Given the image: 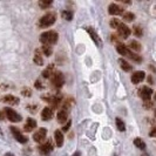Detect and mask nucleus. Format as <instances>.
I'll return each instance as SVG.
<instances>
[{"label":"nucleus","instance_id":"obj_41","mask_svg":"<svg viewBox=\"0 0 156 156\" xmlns=\"http://www.w3.org/2000/svg\"><path fill=\"white\" fill-rule=\"evenodd\" d=\"M154 99H155V101H156V93H155V95H154Z\"/></svg>","mask_w":156,"mask_h":156},{"label":"nucleus","instance_id":"obj_8","mask_svg":"<svg viewBox=\"0 0 156 156\" xmlns=\"http://www.w3.org/2000/svg\"><path fill=\"white\" fill-rule=\"evenodd\" d=\"M40 154L41 155H48V154H51L52 153V150H53V142L51 140L46 141L44 144H41L40 146Z\"/></svg>","mask_w":156,"mask_h":156},{"label":"nucleus","instance_id":"obj_7","mask_svg":"<svg viewBox=\"0 0 156 156\" xmlns=\"http://www.w3.org/2000/svg\"><path fill=\"white\" fill-rule=\"evenodd\" d=\"M117 33H119V37L122 38V39H127L129 35H130V28L125 25V23H120V26L117 27Z\"/></svg>","mask_w":156,"mask_h":156},{"label":"nucleus","instance_id":"obj_3","mask_svg":"<svg viewBox=\"0 0 156 156\" xmlns=\"http://www.w3.org/2000/svg\"><path fill=\"white\" fill-rule=\"evenodd\" d=\"M51 81H52V85L56 88H61L65 83V78H63L62 73L61 72H55L54 74L52 75L51 78Z\"/></svg>","mask_w":156,"mask_h":156},{"label":"nucleus","instance_id":"obj_4","mask_svg":"<svg viewBox=\"0 0 156 156\" xmlns=\"http://www.w3.org/2000/svg\"><path fill=\"white\" fill-rule=\"evenodd\" d=\"M4 112H5V114H6V117H7L11 122H20V121L23 120L21 115H19L16 110L12 109V108L6 107V108L4 109Z\"/></svg>","mask_w":156,"mask_h":156},{"label":"nucleus","instance_id":"obj_13","mask_svg":"<svg viewBox=\"0 0 156 156\" xmlns=\"http://www.w3.org/2000/svg\"><path fill=\"white\" fill-rule=\"evenodd\" d=\"M108 12H109L110 16H119V14H122L123 8L120 7L116 4H110L109 7H108Z\"/></svg>","mask_w":156,"mask_h":156},{"label":"nucleus","instance_id":"obj_36","mask_svg":"<svg viewBox=\"0 0 156 156\" xmlns=\"http://www.w3.org/2000/svg\"><path fill=\"white\" fill-rule=\"evenodd\" d=\"M35 87H37V88H39V89H41V88H42L41 83H40V81H35Z\"/></svg>","mask_w":156,"mask_h":156},{"label":"nucleus","instance_id":"obj_40","mask_svg":"<svg viewBox=\"0 0 156 156\" xmlns=\"http://www.w3.org/2000/svg\"><path fill=\"white\" fill-rule=\"evenodd\" d=\"M141 156H149V155H148V154H147V153H143V154H142V155H141Z\"/></svg>","mask_w":156,"mask_h":156},{"label":"nucleus","instance_id":"obj_19","mask_svg":"<svg viewBox=\"0 0 156 156\" xmlns=\"http://www.w3.org/2000/svg\"><path fill=\"white\" fill-rule=\"evenodd\" d=\"M55 73V70H54V65H49L48 67H47L46 69L42 72V76L44 78H46V79H48V78H52V75Z\"/></svg>","mask_w":156,"mask_h":156},{"label":"nucleus","instance_id":"obj_23","mask_svg":"<svg viewBox=\"0 0 156 156\" xmlns=\"http://www.w3.org/2000/svg\"><path fill=\"white\" fill-rule=\"evenodd\" d=\"M119 63H120L121 68L125 70V72H130L132 70V66L127 62L125 59H119Z\"/></svg>","mask_w":156,"mask_h":156},{"label":"nucleus","instance_id":"obj_15","mask_svg":"<svg viewBox=\"0 0 156 156\" xmlns=\"http://www.w3.org/2000/svg\"><path fill=\"white\" fill-rule=\"evenodd\" d=\"M37 128V121L35 120H33V119H27V121H26V123L23 126V129L28 133V132H32V130H34Z\"/></svg>","mask_w":156,"mask_h":156},{"label":"nucleus","instance_id":"obj_11","mask_svg":"<svg viewBox=\"0 0 156 156\" xmlns=\"http://www.w3.org/2000/svg\"><path fill=\"white\" fill-rule=\"evenodd\" d=\"M151 95H153V89L151 88H149V87L144 86L142 89H141L140 92V96L144 100V101H148L150 100V98H151Z\"/></svg>","mask_w":156,"mask_h":156},{"label":"nucleus","instance_id":"obj_14","mask_svg":"<svg viewBox=\"0 0 156 156\" xmlns=\"http://www.w3.org/2000/svg\"><path fill=\"white\" fill-rule=\"evenodd\" d=\"M44 99L47 102H49L53 108H58L60 106V103H61V100H62L61 96H52V98H44Z\"/></svg>","mask_w":156,"mask_h":156},{"label":"nucleus","instance_id":"obj_31","mask_svg":"<svg viewBox=\"0 0 156 156\" xmlns=\"http://www.w3.org/2000/svg\"><path fill=\"white\" fill-rule=\"evenodd\" d=\"M120 23H121V21H120L119 19H112V20H110V23H109V25H110V27H112V28H115V30H117V27L120 26Z\"/></svg>","mask_w":156,"mask_h":156},{"label":"nucleus","instance_id":"obj_38","mask_svg":"<svg viewBox=\"0 0 156 156\" xmlns=\"http://www.w3.org/2000/svg\"><path fill=\"white\" fill-rule=\"evenodd\" d=\"M72 156H81V153H80V151H75Z\"/></svg>","mask_w":156,"mask_h":156},{"label":"nucleus","instance_id":"obj_20","mask_svg":"<svg viewBox=\"0 0 156 156\" xmlns=\"http://www.w3.org/2000/svg\"><path fill=\"white\" fill-rule=\"evenodd\" d=\"M34 62L37 63L38 66H42V65H44V59H42V55H41V51H40V49H35V53H34Z\"/></svg>","mask_w":156,"mask_h":156},{"label":"nucleus","instance_id":"obj_27","mask_svg":"<svg viewBox=\"0 0 156 156\" xmlns=\"http://www.w3.org/2000/svg\"><path fill=\"white\" fill-rule=\"evenodd\" d=\"M41 52H42V54L46 55V56H49V55H52V47L51 46H47V45H44V46L41 47Z\"/></svg>","mask_w":156,"mask_h":156},{"label":"nucleus","instance_id":"obj_42","mask_svg":"<svg viewBox=\"0 0 156 156\" xmlns=\"http://www.w3.org/2000/svg\"><path fill=\"white\" fill-rule=\"evenodd\" d=\"M155 116H156V112H155Z\"/></svg>","mask_w":156,"mask_h":156},{"label":"nucleus","instance_id":"obj_2","mask_svg":"<svg viewBox=\"0 0 156 156\" xmlns=\"http://www.w3.org/2000/svg\"><path fill=\"white\" fill-rule=\"evenodd\" d=\"M55 20H56V13H54V12L46 13V14L39 20V27L40 28L49 27V26H52V25L55 23Z\"/></svg>","mask_w":156,"mask_h":156},{"label":"nucleus","instance_id":"obj_1","mask_svg":"<svg viewBox=\"0 0 156 156\" xmlns=\"http://www.w3.org/2000/svg\"><path fill=\"white\" fill-rule=\"evenodd\" d=\"M58 40H59V34L55 31L44 32V33L40 35V41H41L44 45H47V46L54 45V44L58 42Z\"/></svg>","mask_w":156,"mask_h":156},{"label":"nucleus","instance_id":"obj_22","mask_svg":"<svg viewBox=\"0 0 156 156\" xmlns=\"http://www.w3.org/2000/svg\"><path fill=\"white\" fill-rule=\"evenodd\" d=\"M126 56H128L129 59H132L134 62H136V63H140L141 61H142V58H141L140 55H137V54H135V53H133L130 49H129V52L127 53V55Z\"/></svg>","mask_w":156,"mask_h":156},{"label":"nucleus","instance_id":"obj_21","mask_svg":"<svg viewBox=\"0 0 156 156\" xmlns=\"http://www.w3.org/2000/svg\"><path fill=\"white\" fill-rule=\"evenodd\" d=\"M130 51H134V52H140L141 51V44L136 40H132L129 42V47H128Z\"/></svg>","mask_w":156,"mask_h":156},{"label":"nucleus","instance_id":"obj_30","mask_svg":"<svg viewBox=\"0 0 156 156\" xmlns=\"http://www.w3.org/2000/svg\"><path fill=\"white\" fill-rule=\"evenodd\" d=\"M134 19H135V16H134V13H130V12H126L125 14H123V20H125V21H133Z\"/></svg>","mask_w":156,"mask_h":156},{"label":"nucleus","instance_id":"obj_18","mask_svg":"<svg viewBox=\"0 0 156 156\" xmlns=\"http://www.w3.org/2000/svg\"><path fill=\"white\" fill-rule=\"evenodd\" d=\"M56 119H58V121L60 122V123H65L66 121H67V119H68V112L67 110H60L59 113H58V115H56Z\"/></svg>","mask_w":156,"mask_h":156},{"label":"nucleus","instance_id":"obj_37","mask_svg":"<svg viewBox=\"0 0 156 156\" xmlns=\"http://www.w3.org/2000/svg\"><path fill=\"white\" fill-rule=\"evenodd\" d=\"M5 116H6V114H5V113H2V112H1V113H0V119H1V120H2V119H5Z\"/></svg>","mask_w":156,"mask_h":156},{"label":"nucleus","instance_id":"obj_16","mask_svg":"<svg viewBox=\"0 0 156 156\" xmlns=\"http://www.w3.org/2000/svg\"><path fill=\"white\" fill-rule=\"evenodd\" d=\"M54 139H55V144L58 147H62L63 144V134L61 130L56 129L54 132Z\"/></svg>","mask_w":156,"mask_h":156},{"label":"nucleus","instance_id":"obj_24","mask_svg":"<svg viewBox=\"0 0 156 156\" xmlns=\"http://www.w3.org/2000/svg\"><path fill=\"white\" fill-rule=\"evenodd\" d=\"M116 51L120 53L121 55H127V53L129 52V48L128 47H126L125 45H122V44H117L116 45Z\"/></svg>","mask_w":156,"mask_h":156},{"label":"nucleus","instance_id":"obj_33","mask_svg":"<svg viewBox=\"0 0 156 156\" xmlns=\"http://www.w3.org/2000/svg\"><path fill=\"white\" fill-rule=\"evenodd\" d=\"M21 94H23V96H31L32 92H31V89H30V88H23Z\"/></svg>","mask_w":156,"mask_h":156},{"label":"nucleus","instance_id":"obj_17","mask_svg":"<svg viewBox=\"0 0 156 156\" xmlns=\"http://www.w3.org/2000/svg\"><path fill=\"white\" fill-rule=\"evenodd\" d=\"M1 101L5 102V103H8V105H19V99L16 96H13V95H6L1 99Z\"/></svg>","mask_w":156,"mask_h":156},{"label":"nucleus","instance_id":"obj_12","mask_svg":"<svg viewBox=\"0 0 156 156\" xmlns=\"http://www.w3.org/2000/svg\"><path fill=\"white\" fill-rule=\"evenodd\" d=\"M53 116H54V113H53V109L51 107H45L42 109V112H41V119L44 121H48V120H51Z\"/></svg>","mask_w":156,"mask_h":156},{"label":"nucleus","instance_id":"obj_10","mask_svg":"<svg viewBox=\"0 0 156 156\" xmlns=\"http://www.w3.org/2000/svg\"><path fill=\"white\" fill-rule=\"evenodd\" d=\"M86 31L88 32V34L90 35V38L93 39L94 42H95L98 46H101L102 41H101V39H100V37H99V34L95 32V30L92 28V27H86Z\"/></svg>","mask_w":156,"mask_h":156},{"label":"nucleus","instance_id":"obj_25","mask_svg":"<svg viewBox=\"0 0 156 156\" xmlns=\"http://www.w3.org/2000/svg\"><path fill=\"white\" fill-rule=\"evenodd\" d=\"M134 144L137 147V148H140V149H146V143L143 142V140L142 139H140V137H136L135 140H134Z\"/></svg>","mask_w":156,"mask_h":156},{"label":"nucleus","instance_id":"obj_9","mask_svg":"<svg viewBox=\"0 0 156 156\" xmlns=\"http://www.w3.org/2000/svg\"><path fill=\"white\" fill-rule=\"evenodd\" d=\"M144 78H146V73L143 70H137L132 75V82L134 85H137V83H140L141 81H143Z\"/></svg>","mask_w":156,"mask_h":156},{"label":"nucleus","instance_id":"obj_32","mask_svg":"<svg viewBox=\"0 0 156 156\" xmlns=\"http://www.w3.org/2000/svg\"><path fill=\"white\" fill-rule=\"evenodd\" d=\"M134 32H135L136 37H141L142 35V28H141L140 26H134Z\"/></svg>","mask_w":156,"mask_h":156},{"label":"nucleus","instance_id":"obj_34","mask_svg":"<svg viewBox=\"0 0 156 156\" xmlns=\"http://www.w3.org/2000/svg\"><path fill=\"white\" fill-rule=\"evenodd\" d=\"M70 126H72V122H70V121H67L66 126H63L62 130H63V132H68V129L70 128Z\"/></svg>","mask_w":156,"mask_h":156},{"label":"nucleus","instance_id":"obj_26","mask_svg":"<svg viewBox=\"0 0 156 156\" xmlns=\"http://www.w3.org/2000/svg\"><path fill=\"white\" fill-rule=\"evenodd\" d=\"M116 127H117V129L120 130V132H125L126 130V126H125V122L120 119V117H116Z\"/></svg>","mask_w":156,"mask_h":156},{"label":"nucleus","instance_id":"obj_39","mask_svg":"<svg viewBox=\"0 0 156 156\" xmlns=\"http://www.w3.org/2000/svg\"><path fill=\"white\" fill-rule=\"evenodd\" d=\"M5 156H14L13 154H11V153H7V154H5Z\"/></svg>","mask_w":156,"mask_h":156},{"label":"nucleus","instance_id":"obj_35","mask_svg":"<svg viewBox=\"0 0 156 156\" xmlns=\"http://www.w3.org/2000/svg\"><path fill=\"white\" fill-rule=\"evenodd\" d=\"M149 136H151V137H156V128L151 129V132L149 133Z\"/></svg>","mask_w":156,"mask_h":156},{"label":"nucleus","instance_id":"obj_29","mask_svg":"<svg viewBox=\"0 0 156 156\" xmlns=\"http://www.w3.org/2000/svg\"><path fill=\"white\" fill-rule=\"evenodd\" d=\"M52 5V0H40L39 1V6L41 8H47Z\"/></svg>","mask_w":156,"mask_h":156},{"label":"nucleus","instance_id":"obj_28","mask_svg":"<svg viewBox=\"0 0 156 156\" xmlns=\"http://www.w3.org/2000/svg\"><path fill=\"white\" fill-rule=\"evenodd\" d=\"M61 16H62L63 19H66V20L70 21V20L73 19V12H72V11H62Z\"/></svg>","mask_w":156,"mask_h":156},{"label":"nucleus","instance_id":"obj_6","mask_svg":"<svg viewBox=\"0 0 156 156\" xmlns=\"http://www.w3.org/2000/svg\"><path fill=\"white\" fill-rule=\"evenodd\" d=\"M46 135H47L46 128H39L35 133L33 134V140L35 141L37 143H41V142H44V141H45Z\"/></svg>","mask_w":156,"mask_h":156},{"label":"nucleus","instance_id":"obj_5","mask_svg":"<svg viewBox=\"0 0 156 156\" xmlns=\"http://www.w3.org/2000/svg\"><path fill=\"white\" fill-rule=\"evenodd\" d=\"M11 132H12L14 139H16L18 142H20V143H26V142L28 141V137H27L26 135H23V134L20 133V130H19L16 127H14V126L11 127Z\"/></svg>","mask_w":156,"mask_h":156}]
</instances>
